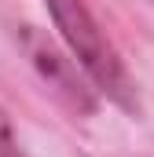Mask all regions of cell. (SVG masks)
<instances>
[{
    "instance_id": "obj_1",
    "label": "cell",
    "mask_w": 154,
    "mask_h": 157,
    "mask_svg": "<svg viewBox=\"0 0 154 157\" xmlns=\"http://www.w3.org/2000/svg\"><path fill=\"white\" fill-rule=\"evenodd\" d=\"M48 11H51V22L55 29L63 33L66 48L74 51V59L81 62V70L92 77V84L114 99L121 110L136 113L140 110V99H136V88H132V77L125 70V62L117 59L114 44L107 40V33L99 29L95 15L88 11L84 0H44Z\"/></svg>"
},
{
    "instance_id": "obj_2",
    "label": "cell",
    "mask_w": 154,
    "mask_h": 157,
    "mask_svg": "<svg viewBox=\"0 0 154 157\" xmlns=\"http://www.w3.org/2000/svg\"><path fill=\"white\" fill-rule=\"evenodd\" d=\"M22 44H26V51H30V62L37 66V73L48 80V88L70 106L77 113H95V95H92V88H88V80L77 73V66L51 44L48 37H40L33 33L30 26H26V33H22Z\"/></svg>"
},
{
    "instance_id": "obj_3",
    "label": "cell",
    "mask_w": 154,
    "mask_h": 157,
    "mask_svg": "<svg viewBox=\"0 0 154 157\" xmlns=\"http://www.w3.org/2000/svg\"><path fill=\"white\" fill-rule=\"evenodd\" d=\"M0 157H22L18 139H15V132H11V121L4 113V106H0Z\"/></svg>"
}]
</instances>
